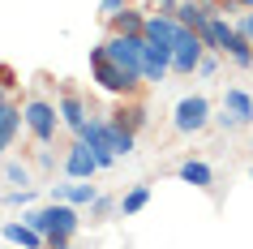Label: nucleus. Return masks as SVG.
<instances>
[{
    "mask_svg": "<svg viewBox=\"0 0 253 249\" xmlns=\"http://www.w3.org/2000/svg\"><path fill=\"white\" fill-rule=\"evenodd\" d=\"M120 9H129V0H99V17H103V22H112Z\"/></svg>",
    "mask_w": 253,
    "mask_h": 249,
    "instance_id": "25",
    "label": "nucleus"
},
{
    "mask_svg": "<svg viewBox=\"0 0 253 249\" xmlns=\"http://www.w3.org/2000/svg\"><path fill=\"white\" fill-rule=\"evenodd\" d=\"M90 78L99 91L116 95V99H125V95H142V86H146V78L142 73H129L125 65H116V60H107L103 48H90Z\"/></svg>",
    "mask_w": 253,
    "mask_h": 249,
    "instance_id": "2",
    "label": "nucleus"
},
{
    "mask_svg": "<svg viewBox=\"0 0 253 249\" xmlns=\"http://www.w3.org/2000/svg\"><path fill=\"white\" fill-rule=\"evenodd\" d=\"M22 219L30 223V228H39L43 236H47V245H73V236H78L82 228V215L73 202H56L52 198V206H39V210H26Z\"/></svg>",
    "mask_w": 253,
    "mask_h": 249,
    "instance_id": "1",
    "label": "nucleus"
},
{
    "mask_svg": "<svg viewBox=\"0 0 253 249\" xmlns=\"http://www.w3.org/2000/svg\"><path fill=\"white\" fill-rule=\"evenodd\" d=\"M4 181L26 189V185H30V163H22V159H9V163H4Z\"/></svg>",
    "mask_w": 253,
    "mask_h": 249,
    "instance_id": "22",
    "label": "nucleus"
},
{
    "mask_svg": "<svg viewBox=\"0 0 253 249\" xmlns=\"http://www.w3.org/2000/svg\"><path fill=\"white\" fill-rule=\"evenodd\" d=\"M30 198H35V189H22V185H17V189H9V194H4V202H9V206H30Z\"/></svg>",
    "mask_w": 253,
    "mask_h": 249,
    "instance_id": "23",
    "label": "nucleus"
},
{
    "mask_svg": "<svg viewBox=\"0 0 253 249\" xmlns=\"http://www.w3.org/2000/svg\"><path fill=\"white\" fill-rule=\"evenodd\" d=\"M52 198L56 202H73V206H94L99 189L90 185V176H65V181L52 185Z\"/></svg>",
    "mask_w": 253,
    "mask_h": 249,
    "instance_id": "8",
    "label": "nucleus"
},
{
    "mask_svg": "<svg viewBox=\"0 0 253 249\" xmlns=\"http://www.w3.org/2000/svg\"><path fill=\"white\" fill-rule=\"evenodd\" d=\"M240 4H245V9H253V0H240Z\"/></svg>",
    "mask_w": 253,
    "mask_h": 249,
    "instance_id": "29",
    "label": "nucleus"
},
{
    "mask_svg": "<svg viewBox=\"0 0 253 249\" xmlns=\"http://www.w3.org/2000/svg\"><path fill=\"white\" fill-rule=\"evenodd\" d=\"M150 43H159V48H172L176 35H180V22H176V13H150L146 9V30H142Z\"/></svg>",
    "mask_w": 253,
    "mask_h": 249,
    "instance_id": "12",
    "label": "nucleus"
},
{
    "mask_svg": "<svg viewBox=\"0 0 253 249\" xmlns=\"http://www.w3.org/2000/svg\"><path fill=\"white\" fill-rule=\"evenodd\" d=\"M112 120H120L125 129H133V133H137L142 125H146V103H142L137 95H125V99L116 103V112H112Z\"/></svg>",
    "mask_w": 253,
    "mask_h": 249,
    "instance_id": "15",
    "label": "nucleus"
},
{
    "mask_svg": "<svg viewBox=\"0 0 253 249\" xmlns=\"http://www.w3.org/2000/svg\"><path fill=\"white\" fill-rule=\"evenodd\" d=\"M198 35H202V43H206V52L227 56V43H232V35H236V22H232L227 13H211V17H206V26H202Z\"/></svg>",
    "mask_w": 253,
    "mask_h": 249,
    "instance_id": "9",
    "label": "nucleus"
},
{
    "mask_svg": "<svg viewBox=\"0 0 253 249\" xmlns=\"http://www.w3.org/2000/svg\"><path fill=\"white\" fill-rule=\"evenodd\" d=\"M236 22V30H245V35H253V9H245L240 17H232Z\"/></svg>",
    "mask_w": 253,
    "mask_h": 249,
    "instance_id": "26",
    "label": "nucleus"
},
{
    "mask_svg": "<svg viewBox=\"0 0 253 249\" xmlns=\"http://www.w3.org/2000/svg\"><path fill=\"white\" fill-rule=\"evenodd\" d=\"M180 181L193 185V189H211L214 172H211V163H202V159H185V163H180Z\"/></svg>",
    "mask_w": 253,
    "mask_h": 249,
    "instance_id": "19",
    "label": "nucleus"
},
{
    "mask_svg": "<svg viewBox=\"0 0 253 249\" xmlns=\"http://www.w3.org/2000/svg\"><path fill=\"white\" fill-rule=\"evenodd\" d=\"M202 56H206V43H202V35L193 26H180V35H176L172 43V73H180V78H193L202 65Z\"/></svg>",
    "mask_w": 253,
    "mask_h": 249,
    "instance_id": "5",
    "label": "nucleus"
},
{
    "mask_svg": "<svg viewBox=\"0 0 253 249\" xmlns=\"http://www.w3.org/2000/svg\"><path fill=\"white\" fill-rule=\"evenodd\" d=\"M249 176H253V172H249Z\"/></svg>",
    "mask_w": 253,
    "mask_h": 249,
    "instance_id": "30",
    "label": "nucleus"
},
{
    "mask_svg": "<svg viewBox=\"0 0 253 249\" xmlns=\"http://www.w3.org/2000/svg\"><path fill=\"white\" fill-rule=\"evenodd\" d=\"M56 107H60V120H65L69 129H78L82 120L90 116V107H86V99L82 95H73V91H65L60 99H56Z\"/></svg>",
    "mask_w": 253,
    "mask_h": 249,
    "instance_id": "16",
    "label": "nucleus"
},
{
    "mask_svg": "<svg viewBox=\"0 0 253 249\" xmlns=\"http://www.w3.org/2000/svg\"><path fill=\"white\" fill-rule=\"evenodd\" d=\"M146 9H150V13H172L176 0H146Z\"/></svg>",
    "mask_w": 253,
    "mask_h": 249,
    "instance_id": "27",
    "label": "nucleus"
},
{
    "mask_svg": "<svg viewBox=\"0 0 253 249\" xmlns=\"http://www.w3.org/2000/svg\"><path fill=\"white\" fill-rule=\"evenodd\" d=\"M176 22H180V26H193V30H202L206 26V17L214 13V4L211 0H176Z\"/></svg>",
    "mask_w": 253,
    "mask_h": 249,
    "instance_id": "14",
    "label": "nucleus"
},
{
    "mask_svg": "<svg viewBox=\"0 0 253 249\" xmlns=\"http://www.w3.org/2000/svg\"><path fill=\"white\" fill-rule=\"evenodd\" d=\"M22 116H26V129H30V138L39 146H52L56 142V133H60V107L52 103V99H43V95H30L26 103H22Z\"/></svg>",
    "mask_w": 253,
    "mask_h": 249,
    "instance_id": "3",
    "label": "nucleus"
},
{
    "mask_svg": "<svg viewBox=\"0 0 253 249\" xmlns=\"http://www.w3.org/2000/svg\"><path fill=\"white\" fill-rule=\"evenodd\" d=\"M227 60L240 69H253V35H245V30H236L232 35V43H227Z\"/></svg>",
    "mask_w": 253,
    "mask_h": 249,
    "instance_id": "20",
    "label": "nucleus"
},
{
    "mask_svg": "<svg viewBox=\"0 0 253 249\" xmlns=\"http://www.w3.org/2000/svg\"><path fill=\"white\" fill-rule=\"evenodd\" d=\"M99 168V155H94L90 142H82V138H73V146L65 150V176H94Z\"/></svg>",
    "mask_w": 253,
    "mask_h": 249,
    "instance_id": "11",
    "label": "nucleus"
},
{
    "mask_svg": "<svg viewBox=\"0 0 253 249\" xmlns=\"http://www.w3.org/2000/svg\"><path fill=\"white\" fill-rule=\"evenodd\" d=\"M146 202H150V185H133L129 194L120 198V215H137Z\"/></svg>",
    "mask_w": 253,
    "mask_h": 249,
    "instance_id": "21",
    "label": "nucleus"
},
{
    "mask_svg": "<svg viewBox=\"0 0 253 249\" xmlns=\"http://www.w3.org/2000/svg\"><path fill=\"white\" fill-rule=\"evenodd\" d=\"M99 48H103L107 60L125 65L129 73H142V48H146V35H116V30H107V39L99 43Z\"/></svg>",
    "mask_w": 253,
    "mask_h": 249,
    "instance_id": "6",
    "label": "nucleus"
},
{
    "mask_svg": "<svg viewBox=\"0 0 253 249\" xmlns=\"http://www.w3.org/2000/svg\"><path fill=\"white\" fill-rule=\"evenodd\" d=\"M214 125H219V129H245V125H253V95L240 91V86H227Z\"/></svg>",
    "mask_w": 253,
    "mask_h": 249,
    "instance_id": "7",
    "label": "nucleus"
},
{
    "mask_svg": "<svg viewBox=\"0 0 253 249\" xmlns=\"http://www.w3.org/2000/svg\"><path fill=\"white\" fill-rule=\"evenodd\" d=\"M107 30H116V35H142L146 30V9H120L107 22Z\"/></svg>",
    "mask_w": 253,
    "mask_h": 249,
    "instance_id": "18",
    "label": "nucleus"
},
{
    "mask_svg": "<svg viewBox=\"0 0 253 249\" xmlns=\"http://www.w3.org/2000/svg\"><path fill=\"white\" fill-rule=\"evenodd\" d=\"M211 125V99L206 95H185V99H176V107H172V129L176 133H202Z\"/></svg>",
    "mask_w": 253,
    "mask_h": 249,
    "instance_id": "4",
    "label": "nucleus"
},
{
    "mask_svg": "<svg viewBox=\"0 0 253 249\" xmlns=\"http://www.w3.org/2000/svg\"><path fill=\"white\" fill-rule=\"evenodd\" d=\"M168 73H172V48H159V43L146 39V48H142V78H146V86H159Z\"/></svg>",
    "mask_w": 253,
    "mask_h": 249,
    "instance_id": "10",
    "label": "nucleus"
},
{
    "mask_svg": "<svg viewBox=\"0 0 253 249\" xmlns=\"http://www.w3.org/2000/svg\"><path fill=\"white\" fill-rule=\"evenodd\" d=\"M0 236H4V241H13V245H47V236H43L39 228H30L26 219H22V223H13V219L0 223Z\"/></svg>",
    "mask_w": 253,
    "mask_h": 249,
    "instance_id": "17",
    "label": "nucleus"
},
{
    "mask_svg": "<svg viewBox=\"0 0 253 249\" xmlns=\"http://www.w3.org/2000/svg\"><path fill=\"white\" fill-rule=\"evenodd\" d=\"M22 125H26V116H22V103H0V159H4V150H13L17 133H22Z\"/></svg>",
    "mask_w": 253,
    "mask_h": 249,
    "instance_id": "13",
    "label": "nucleus"
},
{
    "mask_svg": "<svg viewBox=\"0 0 253 249\" xmlns=\"http://www.w3.org/2000/svg\"><path fill=\"white\" fill-rule=\"evenodd\" d=\"M0 86H9V91H13V86H17V73H13V69H9V65H0Z\"/></svg>",
    "mask_w": 253,
    "mask_h": 249,
    "instance_id": "28",
    "label": "nucleus"
},
{
    "mask_svg": "<svg viewBox=\"0 0 253 249\" xmlns=\"http://www.w3.org/2000/svg\"><path fill=\"white\" fill-rule=\"evenodd\" d=\"M198 78H219V52H206V56H202Z\"/></svg>",
    "mask_w": 253,
    "mask_h": 249,
    "instance_id": "24",
    "label": "nucleus"
}]
</instances>
